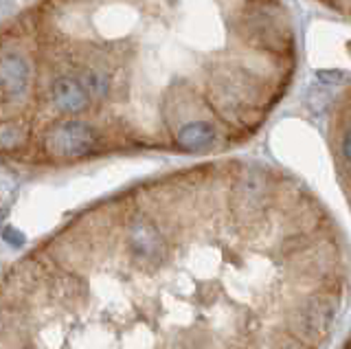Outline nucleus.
I'll return each instance as SVG.
<instances>
[{
    "mask_svg": "<svg viewBox=\"0 0 351 349\" xmlns=\"http://www.w3.org/2000/svg\"><path fill=\"white\" fill-rule=\"evenodd\" d=\"M266 202V182L259 176H246L235 187V206L239 213H257Z\"/></svg>",
    "mask_w": 351,
    "mask_h": 349,
    "instance_id": "obj_7",
    "label": "nucleus"
},
{
    "mask_svg": "<svg viewBox=\"0 0 351 349\" xmlns=\"http://www.w3.org/2000/svg\"><path fill=\"white\" fill-rule=\"evenodd\" d=\"M3 239H5L7 244H11V246H22V244H25V235H22L20 231H16L14 226L3 228Z\"/></svg>",
    "mask_w": 351,
    "mask_h": 349,
    "instance_id": "obj_10",
    "label": "nucleus"
},
{
    "mask_svg": "<svg viewBox=\"0 0 351 349\" xmlns=\"http://www.w3.org/2000/svg\"><path fill=\"white\" fill-rule=\"evenodd\" d=\"M77 80H80V84L84 86V91L90 97H106L108 91H110L108 77L97 69H84L80 75H77Z\"/></svg>",
    "mask_w": 351,
    "mask_h": 349,
    "instance_id": "obj_8",
    "label": "nucleus"
},
{
    "mask_svg": "<svg viewBox=\"0 0 351 349\" xmlns=\"http://www.w3.org/2000/svg\"><path fill=\"white\" fill-rule=\"evenodd\" d=\"M128 244L134 259L145 266H158L165 253H167V246H165L160 231L149 220H145V217H138V220L130 224Z\"/></svg>",
    "mask_w": 351,
    "mask_h": 349,
    "instance_id": "obj_3",
    "label": "nucleus"
},
{
    "mask_svg": "<svg viewBox=\"0 0 351 349\" xmlns=\"http://www.w3.org/2000/svg\"><path fill=\"white\" fill-rule=\"evenodd\" d=\"M97 145V132L90 123L66 119L44 134V149L55 158H82Z\"/></svg>",
    "mask_w": 351,
    "mask_h": 349,
    "instance_id": "obj_2",
    "label": "nucleus"
},
{
    "mask_svg": "<svg viewBox=\"0 0 351 349\" xmlns=\"http://www.w3.org/2000/svg\"><path fill=\"white\" fill-rule=\"evenodd\" d=\"M215 128L208 121H191L178 130L176 143L184 152H204L215 145Z\"/></svg>",
    "mask_w": 351,
    "mask_h": 349,
    "instance_id": "obj_6",
    "label": "nucleus"
},
{
    "mask_svg": "<svg viewBox=\"0 0 351 349\" xmlns=\"http://www.w3.org/2000/svg\"><path fill=\"white\" fill-rule=\"evenodd\" d=\"M31 82V69L27 60L16 51H5L0 56V97L18 99L27 93Z\"/></svg>",
    "mask_w": 351,
    "mask_h": 349,
    "instance_id": "obj_4",
    "label": "nucleus"
},
{
    "mask_svg": "<svg viewBox=\"0 0 351 349\" xmlns=\"http://www.w3.org/2000/svg\"><path fill=\"white\" fill-rule=\"evenodd\" d=\"M340 310V301L332 294H316L307 299L290 319V330L305 343H321L329 334Z\"/></svg>",
    "mask_w": 351,
    "mask_h": 349,
    "instance_id": "obj_1",
    "label": "nucleus"
},
{
    "mask_svg": "<svg viewBox=\"0 0 351 349\" xmlns=\"http://www.w3.org/2000/svg\"><path fill=\"white\" fill-rule=\"evenodd\" d=\"M22 141V130L18 123L0 125V147H16Z\"/></svg>",
    "mask_w": 351,
    "mask_h": 349,
    "instance_id": "obj_9",
    "label": "nucleus"
},
{
    "mask_svg": "<svg viewBox=\"0 0 351 349\" xmlns=\"http://www.w3.org/2000/svg\"><path fill=\"white\" fill-rule=\"evenodd\" d=\"M51 101L60 112L77 115L84 112L90 104V95L84 91L77 77H58L51 84Z\"/></svg>",
    "mask_w": 351,
    "mask_h": 349,
    "instance_id": "obj_5",
    "label": "nucleus"
}]
</instances>
